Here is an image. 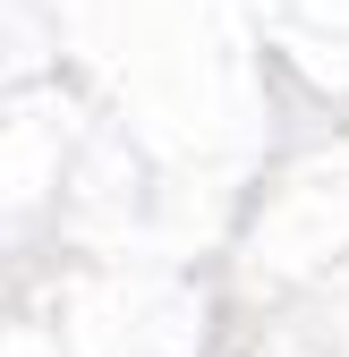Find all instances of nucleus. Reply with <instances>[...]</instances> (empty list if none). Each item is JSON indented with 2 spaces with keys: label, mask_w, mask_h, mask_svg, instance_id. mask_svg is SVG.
<instances>
[]
</instances>
